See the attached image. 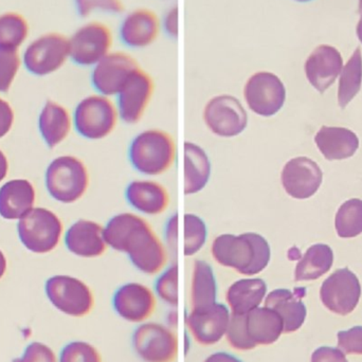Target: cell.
I'll return each mask as SVG.
<instances>
[{"instance_id": "cell-1", "label": "cell", "mask_w": 362, "mask_h": 362, "mask_svg": "<svg viewBox=\"0 0 362 362\" xmlns=\"http://www.w3.org/2000/svg\"><path fill=\"white\" fill-rule=\"evenodd\" d=\"M108 248L129 257L134 268L146 276H158L168 266L169 251L148 221L138 213L122 212L104 226Z\"/></svg>"}, {"instance_id": "cell-2", "label": "cell", "mask_w": 362, "mask_h": 362, "mask_svg": "<svg viewBox=\"0 0 362 362\" xmlns=\"http://www.w3.org/2000/svg\"><path fill=\"white\" fill-rule=\"evenodd\" d=\"M211 257L217 265L242 276H257L269 265L272 248L257 232L223 233L211 244Z\"/></svg>"}, {"instance_id": "cell-3", "label": "cell", "mask_w": 362, "mask_h": 362, "mask_svg": "<svg viewBox=\"0 0 362 362\" xmlns=\"http://www.w3.org/2000/svg\"><path fill=\"white\" fill-rule=\"evenodd\" d=\"M175 140L161 129H144L137 134L129 146V160L138 173L157 177L167 173L176 160Z\"/></svg>"}, {"instance_id": "cell-4", "label": "cell", "mask_w": 362, "mask_h": 362, "mask_svg": "<svg viewBox=\"0 0 362 362\" xmlns=\"http://www.w3.org/2000/svg\"><path fill=\"white\" fill-rule=\"evenodd\" d=\"M68 40L70 61L80 67L93 68L115 50L116 31L103 19H86L68 36Z\"/></svg>"}, {"instance_id": "cell-5", "label": "cell", "mask_w": 362, "mask_h": 362, "mask_svg": "<svg viewBox=\"0 0 362 362\" xmlns=\"http://www.w3.org/2000/svg\"><path fill=\"white\" fill-rule=\"evenodd\" d=\"M23 67L36 76L59 71L70 61L68 36L57 31H47L30 38L21 51Z\"/></svg>"}, {"instance_id": "cell-6", "label": "cell", "mask_w": 362, "mask_h": 362, "mask_svg": "<svg viewBox=\"0 0 362 362\" xmlns=\"http://www.w3.org/2000/svg\"><path fill=\"white\" fill-rule=\"evenodd\" d=\"M202 120L213 135L223 139H233L248 127V110L235 95L221 93L204 104Z\"/></svg>"}, {"instance_id": "cell-7", "label": "cell", "mask_w": 362, "mask_h": 362, "mask_svg": "<svg viewBox=\"0 0 362 362\" xmlns=\"http://www.w3.org/2000/svg\"><path fill=\"white\" fill-rule=\"evenodd\" d=\"M286 101V87L280 76L267 70L253 72L243 86V103L252 114L270 118Z\"/></svg>"}, {"instance_id": "cell-8", "label": "cell", "mask_w": 362, "mask_h": 362, "mask_svg": "<svg viewBox=\"0 0 362 362\" xmlns=\"http://www.w3.org/2000/svg\"><path fill=\"white\" fill-rule=\"evenodd\" d=\"M132 348L141 361L174 362L180 352V341L173 327L148 320L134 329Z\"/></svg>"}, {"instance_id": "cell-9", "label": "cell", "mask_w": 362, "mask_h": 362, "mask_svg": "<svg viewBox=\"0 0 362 362\" xmlns=\"http://www.w3.org/2000/svg\"><path fill=\"white\" fill-rule=\"evenodd\" d=\"M46 185L50 195L63 204H74L84 196L89 185L86 165L74 156L54 159L46 172Z\"/></svg>"}, {"instance_id": "cell-10", "label": "cell", "mask_w": 362, "mask_h": 362, "mask_svg": "<svg viewBox=\"0 0 362 362\" xmlns=\"http://www.w3.org/2000/svg\"><path fill=\"white\" fill-rule=\"evenodd\" d=\"M118 120L116 103L99 93L84 98L74 110V127L85 139H105L116 129Z\"/></svg>"}, {"instance_id": "cell-11", "label": "cell", "mask_w": 362, "mask_h": 362, "mask_svg": "<svg viewBox=\"0 0 362 362\" xmlns=\"http://www.w3.org/2000/svg\"><path fill=\"white\" fill-rule=\"evenodd\" d=\"M115 31L117 40L127 51L146 50L163 34L160 15L144 6L124 11Z\"/></svg>"}, {"instance_id": "cell-12", "label": "cell", "mask_w": 362, "mask_h": 362, "mask_svg": "<svg viewBox=\"0 0 362 362\" xmlns=\"http://www.w3.org/2000/svg\"><path fill=\"white\" fill-rule=\"evenodd\" d=\"M19 238L28 250L47 253L57 248L63 233V223L52 211L35 208L21 218Z\"/></svg>"}, {"instance_id": "cell-13", "label": "cell", "mask_w": 362, "mask_h": 362, "mask_svg": "<svg viewBox=\"0 0 362 362\" xmlns=\"http://www.w3.org/2000/svg\"><path fill=\"white\" fill-rule=\"evenodd\" d=\"M46 293L57 310L74 318L87 316L95 306L90 287L74 276H52L46 282Z\"/></svg>"}, {"instance_id": "cell-14", "label": "cell", "mask_w": 362, "mask_h": 362, "mask_svg": "<svg viewBox=\"0 0 362 362\" xmlns=\"http://www.w3.org/2000/svg\"><path fill=\"white\" fill-rule=\"evenodd\" d=\"M231 313L223 302L189 310L185 316L189 335L198 346L211 348L225 340Z\"/></svg>"}, {"instance_id": "cell-15", "label": "cell", "mask_w": 362, "mask_h": 362, "mask_svg": "<svg viewBox=\"0 0 362 362\" xmlns=\"http://www.w3.org/2000/svg\"><path fill=\"white\" fill-rule=\"evenodd\" d=\"M139 67L129 51L115 49L91 68V85L99 95L115 98Z\"/></svg>"}, {"instance_id": "cell-16", "label": "cell", "mask_w": 362, "mask_h": 362, "mask_svg": "<svg viewBox=\"0 0 362 362\" xmlns=\"http://www.w3.org/2000/svg\"><path fill=\"white\" fill-rule=\"evenodd\" d=\"M112 308L119 318L131 325L151 320L157 310L158 299L154 289L140 282H127L115 291Z\"/></svg>"}, {"instance_id": "cell-17", "label": "cell", "mask_w": 362, "mask_h": 362, "mask_svg": "<svg viewBox=\"0 0 362 362\" xmlns=\"http://www.w3.org/2000/svg\"><path fill=\"white\" fill-rule=\"evenodd\" d=\"M155 84L151 74L138 68L116 95L119 119L127 125L141 121L154 95Z\"/></svg>"}, {"instance_id": "cell-18", "label": "cell", "mask_w": 362, "mask_h": 362, "mask_svg": "<svg viewBox=\"0 0 362 362\" xmlns=\"http://www.w3.org/2000/svg\"><path fill=\"white\" fill-rule=\"evenodd\" d=\"M361 297V282L349 268L336 270L323 282L320 289L323 305L339 316L352 314L356 310Z\"/></svg>"}, {"instance_id": "cell-19", "label": "cell", "mask_w": 362, "mask_h": 362, "mask_svg": "<svg viewBox=\"0 0 362 362\" xmlns=\"http://www.w3.org/2000/svg\"><path fill=\"white\" fill-rule=\"evenodd\" d=\"M322 178L319 165L308 157L291 159L281 173L283 189L296 199L312 197L320 187Z\"/></svg>"}, {"instance_id": "cell-20", "label": "cell", "mask_w": 362, "mask_h": 362, "mask_svg": "<svg viewBox=\"0 0 362 362\" xmlns=\"http://www.w3.org/2000/svg\"><path fill=\"white\" fill-rule=\"evenodd\" d=\"M344 66V57L337 48L319 45L306 59L304 71L310 84L323 93L337 80Z\"/></svg>"}, {"instance_id": "cell-21", "label": "cell", "mask_w": 362, "mask_h": 362, "mask_svg": "<svg viewBox=\"0 0 362 362\" xmlns=\"http://www.w3.org/2000/svg\"><path fill=\"white\" fill-rule=\"evenodd\" d=\"M125 199L133 210L144 216H159L170 206L167 187L148 177L132 180L125 189Z\"/></svg>"}, {"instance_id": "cell-22", "label": "cell", "mask_w": 362, "mask_h": 362, "mask_svg": "<svg viewBox=\"0 0 362 362\" xmlns=\"http://www.w3.org/2000/svg\"><path fill=\"white\" fill-rule=\"evenodd\" d=\"M306 289L303 287L291 291L276 288L268 291L264 305L278 313L284 323V334H293L299 331L308 317V308L303 302Z\"/></svg>"}, {"instance_id": "cell-23", "label": "cell", "mask_w": 362, "mask_h": 362, "mask_svg": "<svg viewBox=\"0 0 362 362\" xmlns=\"http://www.w3.org/2000/svg\"><path fill=\"white\" fill-rule=\"evenodd\" d=\"M267 283L259 276H242L226 289L225 304L233 316H246L264 305Z\"/></svg>"}, {"instance_id": "cell-24", "label": "cell", "mask_w": 362, "mask_h": 362, "mask_svg": "<svg viewBox=\"0 0 362 362\" xmlns=\"http://www.w3.org/2000/svg\"><path fill=\"white\" fill-rule=\"evenodd\" d=\"M65 245L70 252L84 259L102 257L108 249L103 226L88 219H80L70 226L66 232Z\"/></svg>"}, {"instance_id": "cell-25", "label": "cell", "mask_w": 362, "mask_h": 362, "mask_svg": "<svg viewBox=\"0 0 362 362\" xmlns=\"http://www.w3.org/2000/svg\"><path fill=\"white\" fill-rule=\"evenodd\" d=\"M249 337L257 348L269 346L284 335V323L278 313L262 305L245 316Z\"/></svg>"}, {"instance_id": "cell-26", "label": "cell", "mask_w": 362, "mask_h": 362, "mask_svg": "<svg viewBox=\"0 0 362 362\" xmlns=\"http://www.w3.org/2000/svg\"><path fill=\"white\" fill-rule=\"evenodd\" d=\"M185 194L196 195L206 189L212 175V163L202 146L185 142Z\"/></svg>"}, {"instance_id": "cell-27", "label": "cell", "mask_w": 362, "mask_h": 362, "mask_svg": "<svg viewBox=\"0 0 362 362\" xmlns=\"http://www.w3.org/2000/svg\"><path fill=\"white\" fill-rule=\"evenodd\" d=\"M35 202V189L28 180L8 181L0 187V215L6 219L23 218Z\"/></svg>"}, {"instance_id": "cell-28", "label": "cell", "mask_w": 362, "mask_h": 362, "mask_svg": "<svg viewBox=\"0 0 362 362\" xmlns=\"http://www.w3.org/2000/svg\"><path fill=\"white\" fill-rule=\"evenodd\" d=\"M218 301V283L212 265L204 259H195L189 282V310L202 308Z\"/></svg>"}, {"instance_id": "cell-29", "label": "cell", "mask_w": 362, "mask_h": 362, "mask_svg": "<svg viewBox=\"0 0 362 362\" xmlns=\"http://www.w3.org/2000/svg\"><path fill=\"white\" fill-rule=\"evenodd\" d=\"M315 142L327 160L350 158L359 148L358 137L344 127H322L315 137Z\"/></svg>"}, {"instance_id": "cell-30", "label": "cell", "mask_w": 362, "mask_h": 362, "mask_svg": "<svg viewBox=\"0 0 362 362\" xmlns=\"http://www.w3.org/2000/svg\"><path fill=\"white\" fill-rule=\"evenodd\" d=\"M40 129L47 146L54 148L69 135L71 129L69 112L55 102H47L40 112Z\"/></svg>"}, {"instance_id": "cell-31", "label": "cell", "mask_w": 362, "mask_h": 362, "mask_svg": "<svg viewBox=\"0 0 362 362\" xmlns=\"http://www.w3.org/2000/svg\"><path fill=\"white\" fill-rule=\"evenodd\" d=\"M31 38V25L18 11L0 13V50L21 51Z\"/></svg>"}, {"instance_id": "cell-32", "label": "cell", "mask_w": 362, "mask_h": 362, "mask_svg": "<svg viewBox=\"0 0 362 362\" xmlns=\"http://www.w3.org/2000/svg\"><path fill=\"white\" fill-rule=\"evenodd\" d=\"M334 263L331 247L316 244L310 247L299 259L295 269L296 282L315 281L329 272Z\"/></svg>"}, {"instance_id": "cell-33", "label": "cell", "mask_w": 362, "mask_h": 362, "mask_svg": "<svg viewBox=\"0 0 362 362\" xmlns=\"http://www.w3.org/2000/svg\"><path fill=\"white\" fill-rule=\"evenodd\" d=\"M362 85V52L361 47L355 49L340 74L338 102L342 110L358 95Z\"/></svg>"}, {"instance_id": "cell-34", "label": "cell", "mask_w": 362, "mask_h": 362, "mask_svg": "<svg viewBox=\"0 0 362 362\" xmlns=\"http://www.w3.org/2000/svg\"><path fill=\"white\" fill-rule=\"evenodd\" d=\"M336 231L342 238H352L362 233V200L344 202L336 214Z\"/></svg>"}, {"instance_id": "cell-35", "label": "cell", "mask_w": 362, "mask_h": 362, "mask_svg": "<svg viewBox=\"0 0 362 362\" xmlns=\"http://www.w3.org/2000/svg\"><path fill=\"white\" fill-rule=\"evenodd\" d=\"M183 231L185 257H194L204 249L208 240V226L199 215L195 213H185L183 217Z\"/></svg>"}, {"instance_id": "cell-36", "label": "cell", "mask_w": 362, "mask_h": 362, "mask_svg": "<svg viewBox=\"0 0 362 362\" xmlns=\"http://www.w3.org/2000/svg\"><path fill=\"white\" fill-rule=\"evenodd\" d=\"M180 269L177 264L167 266L155 281L154 291L157 299L165 305L176 308L180 303Z\"/></svg>"}, {"instance_id": "cell-37", "label": "cell", "mask_w": 362, "mask_h": 362, "mask_svg": "<svg viewBox=\"0 0 362 362\" xmlns=\"http://www.w3.org/2000/svg\"><path fill=\"white\" fill-rule=\"evenodd\" d=\"M74 10L84 19L97 16H121L124 13L123 0H72Z\"/></svg>"}, {"instance_id": "cell-38", "label": "cell", "mask_w": 362, "mask_h": 362, "mask_svg": "<svg viewBox=\"0 0 362 362\" xmlns=\"http://www.w3.org/2000/svg\"><path fill=\"white\" fill-rule=\"evenodd\" d=\"M225 340L230 349L235 352L247 353L257 349L247 332L245 316L231 315V320L226 333Z\"/></svg>"}, {"instance_id": "cell-39", "label": "cell", "mask_w": 362, "mask_h": 362, "mask_svg": "<svg viewBox=\"0 0 362 362\" xmlns=\"http://www.w3.org/2000/svg\"><path fill=\"white\" fill-rule=\"evenodd\" d=\"M23 66L21 51L0 50V93H8Z\"/></svg>"}, {"instance_id": "cell-40", "label": "cell", "mask_w": 362, "mask_h": 362, "mask_svg": "<svg viewBox=\"0 0 362 362\" xmlns=\"http://www.w3.org/2000/svg\"><path fill=\"white\" fill-rule=\"evenodd\" d=\"M59 362H103L101 353L87 341H72L64 346Z\"/></svg>"}, {"instance_id": "cell-41", "label": "cell", "mask_w": 362, "mask_h": 362, "mask_svg": "<svg viewBox=\"0 0 362 362\" xmlns=\"http://www.w3.org/2000/svg\"><path fill=\"white\" fill-rule=\"evenodd\" d=\"M337 346L344 354L362 355V327L339 332L337 334Z\"/></svg>"}, {"instance_id": "cell-42", "label": "cell", "mask_w": 362, "mask_h": 362, "mask_svg": "<svg viewBox=\"0 0 362 362\" xmlns=\"http://www.w3.org/2000/svg\"><path fill=\"white\" fill-rule=\"evenodd\" d=\"M13 362H57L54 352L46 344L33 342L29 344L21 358Z\"/></svg>"}, {"instance_id": "cell-43", "label": "cell", "mask_w": 362, "mask_h": 362, "mask_svg": "<svg viewBox=\"0 0 362 362\" xmlns=\"http://www.w3.org/2000/svg\"><path fill=\"white\" fill-rule=\"evenodd\" d=\"M161 31L171 38L180 35V8L171 6L160 16Z\"/></svg>"}, {"instance_id": "cell-44", "label": "cell", "mask_w": 362, "mask_h": 362, "mask_svg": "<svg viewBox=\"0 0 362 362\" xmlns=\"http://www.w3.org/2000/svg\"><path fill=\"white\" fill-rule=\"evenodd\" d=\"M310 362H349L346 354L340 349L321 346L310 357Z\"/></svg>"}, {"instance_id": "cell-45", "label": "cell", "mask_w": 362, "mask_h": 362, "mask_svg": "<svg viewBox=\"0 0 362 362\" xmlns=\"http://www.w3.org/2000/svg\"><path fill=\"white\" fill-rule=\"evenodd\" d=\"M165 245L169 252H177L178 214L172 215L165 226Z\"/></svg>"}, {"instance_id": "cell-46", "label": "cell", "mask_w": 362, "mask_h": 362, "mask_svg": "<svg viewBox=\"0 0 362 362\" xmlns=\"http://www.w3.org/2000/svg\"><path fill=\"white\" fill-rule=\"evenodd\" d=\"M14 121L12 107L8 102L0 99V138L4 137L10 132Z\"/></svg>"}, {"instance_id": "cell-47", "label": "cell", "mask_w": 362, "mask_h": 362, "mask_svg": "<svg viewBox=\"0 0 362 362\" xmlns=\"http://www.w3.org/2000/svg\"><path fill=\"white\" fill-rule=\"evenodd\" d=\"M202 362H244V361L233 353L227 352V351H216V352L208 355Z\"/></svg>"}, {"instance_id": "cell-48", "label": "cell", "mask_w": 362, "mask_h": 362, "mask_svg": "<svg viewBox=\"0 0 362 362\" xmlns=\"http://www.w3.org/2000/svg\"><path fill=\"white\" fill-rule=\"evenodd\" d=\"M8 160H6L4 153L0 151V181H2L6 178V174H8Z\"/></svg>"}, {"instance_id": "cell-49", "label": "cell", "mask_w": 362, "mask_h": 362, "mask_svg": "<svg viewBox=\"0 0 362 362\" xmlns=\"http://www.w3.org/2000/svg\"><path fill=\"white\" fill-rule=\"evenodd\" d=\"M6 257H4V253L0 251V279L4 276V272H6Z\"/></svg>"}, {"instance_id": "cell-50", "label": "cell", "mask_w": 362, "mask_h": 362, "mask_svg": "<svg viewBox=\"0 0 362 362\" xmlns=\"http://www.w3.org/2000/svg\"><path fill=\"white\" fill-rule=\"evenodd\" d=\"M356 35L359 42H361V44L362 45V14H361V18H359L358 23H357Z\"/></svg>"}, {"instance_id": "cell-51", "label": "cell", "mask_w": 362, "mask_h": 362, "mask_svg": "<svg viewBox=\"0 0 362 362\" xmlns=\"http://www.w3.org/2000/svg\"><path fill=\"white\" fill-rule=\"evenodd\" d=\"M358 12L362 14V0H358Z\"/></svg>"}, {"instance_id": "cell-52", "label": "cell", "mask_w": 362, "mask_h": 362, "mask_svg": "<svg viewBox=\"0 0 362 362\" xmlns=\"http://www.w3.org/2000/svg\"><path fill=\"white\" fill-rule=\"evenodd\" d=\"M293 1L300 2V4H305V2L313 1V0H293Z\"/></svg>"}]
</instances>
